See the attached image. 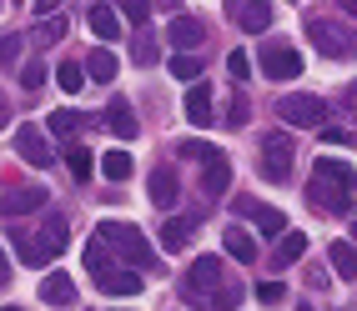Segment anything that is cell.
<instances>
[{"mask_svg": "<svg viewBox=\"0 0 357 311\" xmlns=\"http://www.w3.org/2000/svg\"><path fill=\"white\" fill-rule=\"evenodd\" d=\"M6 311H15V306H6Z\"/></svg>", "mask_w": 357, "mask_h": 311, "instance_id": "45", "label": "cell"}, {"mask_svg": "<svg viewBox=\"0 0 357 311\" xmlns=\"http://www.w3.org/2000/svg\"><path fill=\"white\" fill-rule=\"evenodd\" d=\"M146 191H151V201H156L161 211H172V206H176V196H181V181H176V171H172V166H156Z\"/></svg>", "mask_w": 357, "mask_h": 311, "instance_id": "15", "label": "cell"}, {"mask_svg": "<svg viewBox=\"0 0 357 311\" xmlns=\"http://www.w3.org/2000/svg\"><path fill=\"white\" fill-rule=\"evenodd\" d=\"M56 81H61V90H66V95H76V90L86 86V70H81L76 61H61V70H56Z\"/></svg>", "mask_w": 357, "mask_h": 311, "instance_id": "31", "label": "cell"}, {"mask_svg": "<svg viewBox=\"0 0 357 311\" xmlns=\"http://www.w3.org/2000/svg\"><path fill=\"white\" fill-rule=\"evenodd\" d=\"M322 141H327V146H352V136L337 131V126H322Z\"/></svg>", "mask_w": 357, "mask_h": 311, "instance_id": "40", "label": "cell"}, {"mask_svg": "<svg viewBox=\"0 0 357 311\" xmlns=\"http://www.w3.org/2000/svg\"><path fill=\"white\" fill-rule=\"evenodd\" d=\"M261 76H267V81H297L302 76V51H297V45H261Z\"/></svg>", "mask_w": 357, "mask_h": 311, "instance_id": "8", "label": "cell"}, {"mask_svg": "<svg viewBox=\"0 0 357 311\" xmlns=\"http://www.w3.org/2000/svg\"><path fill=\"white\" fill-rule=\"evenodd\" d=\"M20 56V35H0V65H10Z\"/></svg>", "mask_w": 357, "mask_h": 311, "instance_id": "37", "label": "cell"}, {"mask_svg": "<svg viewBox=\"0 0 357 311\" xmlns=\"http://www.w3.org/2000/svg\"><path fill=\"white\" fill-rule=\"evenodd\" d=\"M96 236L116 251V261H131V271H146L151 261H156L151 241H146V236H141L131 221H101V226H96Z\"/></svg>", "mask_w": 357, "mask_h": 311, "instance_id": "2", "label": "cell"}, {"mask_svg": "<svg viewBox=\"0 0 357 311\" xmlns=\"http://www.w3.org/2000/svg\"><path fill=\"white\" fill-rule=\"evenodd\" d=\"M166 40H172V45H176V56H192V51H197V45L206 40V26H202V20H197V15H176V20H172V26H166Z\"/></svg>", "mask_w": 357, "mask_h": 311, "instance_id": "11", "label": "cell"}, {"mask_svg": "<svg viewBox=\"0 0 357 311\" xmlns=\"http://www.w3.org/2000/svg\"><path fill=\"white\" fill-rule=\"evenodd\" d=\"M86 76H91V81H101V86L116 81V56L106 51V45H96V51L86 56Z\"/></svg>", "mask_w": 357, "mask_h": 311, "instance_id": "26", "label": "cell"}, {"mask_svg": "<svg viewBox=\"0 0 357 311\" xmlns=\"http://www.w3.org/2000/svg\"><path fill=\"white\" fill-rule=\"evenodd\" d=\"M31 40H36V45H56V40H66V15H56V20H40Z\"/></svg>", "mask_w": 357, "mask_h": 311, "instance_id": "32", "label": "cell"}, {"mask_svg": "<svg viewBox=\"0 0 357 311\" xmlns=\"http://www.w3.org/2000/svg\"><path fill=\"white\" fill-rule=\"evenodd\" d=\"M222 246H227L231 261H257V241H252L242 226H227V231H222Z\"/></svg>", "mask_w": 357, "mask_h": 311, "instance_id": "23", "label": "cell"}, {"mask_svg": "<svg viewBox=\"0 0 357 311\" xmlns=\"http://www.w3.org/2000/svg\"><path fill=\"white\" fill-rule=\"evenodd\" d=\"M307 196H312L322 211H352V201H357V171L347 161H337V156H317L312 161V181H307Z\"/></svg>", "mask_w": 357, "mask_h": 311, "instance_id": "1", "label": "cell"}, {"mask_svg": "<svg viewBox=\"0 0 357 311\" xmlns=\"http://www.w3.org/2000/svg\"><path fill=\"white\" fill-rule=\"evenodd\" d=\"M211 101H217V95H211V86H192V90H186V121H192V126H211V121H217V106H211Z\"/></svg>", "mask_w": 357, "mask_h": 311, "instance_id": "13", "label": "cell"}, {"mask_svg": "<svg viewBox=\"0 0 357 311\" xmlns=\"http://www.w3.org/2000/svg\"><path fill=\"white\" fill-rule=\"evenodd\" d=\"M227 15L242 31H267L272 26V6H252V0H227Z\"/></svg>", "mask_w": 357, "mask_h": 311, "instance_id": "14", "label": "cell"}, {"mask_svg": "<svg viewBox=\"0 0 357 311\" xmlns=\"http://www.w3.org/2000/svg\"><path fill=\"white\" fill-rule=\"evenodd\" d=\"M15 156L26 161V166H40V171L56 161V151L45 146V131H40V126H20V136H15Z\"/></svg>", "mask_w": 357, "mask_h": 311, "instance_id": "9", "label": "cell"}, {"mask_svg": "<svg viewBox=\"0 0 357 311\" xmlns=\"http://www.w3.org/2000/svg\"><path fill=\"white\" fill-rule=\"evenodd\" d=\"M0 286H10V261H6V251H0Z\"/></svg>", "mask_w": 357, "mask_h": 311, "instance_id": "42", "label": "cell"}, {"mask_svg": "<svg viewBox=\"0 0 357 311\" xmlns=\"http://www.w3.org/2000/svg\"><path fill=\"white\" fill-rule=\"evenodd\" d=\"M192 236H197V221H166V226H161V246H166V251H181Z\"/></svg>", "mask_w": 357, "mask_h": 311, "instance_id": "28", "label": "cell"}, {"mask_svg": "<svg viewBox=\"0 0 357 311\" xmlns=\"http://www.w3.org/2000/svg\"><path fill=\"white\" fill-rule=\"evenodd\" d=\"M86 26H91V35H96L101 45L121 35V20H116V10H111V6H91V10H86Z\"/></svg>", "mask_w": 357, "mask_h": 311, "instance_id": "17", "label": "cell"}, {"mask_svg": "<svg viewBox=\"0 0 357 311\" xmlns=\"http://www.w3.org/2000/svg\"><path fill=\"white\" fill-rule=\"evenodd\" d=\"M45 201H51V191L45 186H20V191H10V196H0V216H31V211H40Z\"/></svg>", "mask_w": 357, "mask_h": 311, "instance_id": "10", "label": "cell"}, {"mask_svg": "<svg viewBox=\"0 0 357 311\" xmlns=\"http://www.w3.org/2000/svg\"><path fill=\"white\" fill-rule=\"evenodd\" d=\"M277 115L287 126H302V131L307 126H327V101H322V95H282Z\"/></svg>", "mask_w": 357, "mask_h": 311, "instance_id": "7", "label": "cell"}, {"mask_svg": "<svg viewBox=\"0 0 357 311\" xmlns=\"http://www.w3.org/2000/svg\"><path fill=\"white\" fill-rule=\"evenodd\" d=\"M131 171H136V161H131L126 151H106V156H101V176H106V181H126Z\"/></svg>", "mask_w": 357, "mask_h": 311, "instance_id": "29", "label": "cell"}, {"mask_svg": "<svg viewBox=\"0 0 357 311\" xmlns=\"http://www.w3.org/2000/svg\"><path fill=\"white\" fill-rule=\"evenodd\" d=\"M227 70H231L236 81H247V76H252V56H247V51H231V56H227Z\"/></svg>", "mask_w": 357, "mask_h": 311, "instance_id": "36", "label": "cell"}, {"mask_svg": "<svg viewBox=\"0 0 357 311\" xmlns=\"http://www.w3.org/2000/svg\"><path fill=\"white\" fill-rule=\"evenodd\" d=\"M96 286H101V292H111V296H136V292H141V271L116 266V271H111V276H101Z\"/></svg>", "mask_w": 357, "mask_h": 311, "instance_id": "20", "label": "cell"}, {"mask_svg": "<svg viewBox=\"0 0 357 311\" xmlns=\"http://www.w3.org/2000/svg\"><path fill=\"white\" fill-rule=\"evenodd\" d=\"M327 261H332V271H337L342 281H357V246L352 241H332L327 246Z\"/></svg>", "mask_w": 357, "mask_h": 311, "instance_id": "22", "label": "cell"}, {"mask_svg": "<svg viewBox=\"0 0 357 311\" xmlns=\"http://www.w3.org/2000/svg\"><path fill=\"white\" fill-rule=\"evenodd\" d=\"M307 40L317 45L327 61H342V56H357V31H342L337 20H307Z\"/></svg>", "mask_w": 357, "mask_h": 311, "instance_id": "6", "label": "cell"}, {"mask_svg": "<svg viewBox=\"0 0 357 311\" xmlns=\"http://www.w3.org/2000/svg\"><path fill=\"white\" fill-rule=\"evenodd\" d=\"M227 286L222 276V256H197L192 261V271H186V296H192V306H206L211 296H217Z\"/></svg>", "mask_w": 357, "mask_h": 311, "instance_id": "5", "label": "cell"}, {"mask_svg": "<svg viewBox=\"0 0 357 311\" xmlns=\"http://www.w3.org/2000/svg\"><path fill=\"white\" fill-rule=\"evenodd\" d=\"M297 311H312V301H302V306H297Z\"/></svg>", "mask_w": 357, "mask_h": 311, "instance_id": "44", "label": "cell"}, {"mask_svg": "<svg viewBox=\"0 0 357 311\" xmlns=\"http://www.w3.org/2000/svg\"><path fill=\"white\" fill-rule=\"evenodd\" d=\"M292 156H297V141H292L287 131H267V136H261V156H257L261 181L282 186V181L292 176Z\"/></svg>", "mask_w": 357, "mask_h": 311, "instance_id": "4", "label": "cell"}, {"mask_svg": "<svg viewBox=\"0 0 357 311\" xmlns=\"http://www.w3.org/2000/svg\"><path fill=\"white\" fill-rule=\"evenodd\" d=\"M302 256H307V236H302V231H287V236L277 241V261H272V266H297Z\"/></svg>", "mask_w": 357, "mask_h": 311, "instance_id": "24", "label": "cell"}, {"mask_svg": "<svg viewBox=\"0 0 357 311\" xmlns=\"http://www.w3.org/2000/svg\"><path fill=\"white\" fill-rule=\"evenodd\" d=\"M131 51H136V61H141V65H151V61H156V35H146V31H141Z\"/></svg>", "mask_w": 357, "mask_h": 311, "instance_id": "35", "label": "cell"}, {"mask_svg": "<svg viewBox=\"0 0 357 311\" xmlns=\"http://www.w3.org/2000/svg\"><path fill=\"white\" fill-rule=\"evenodd\" d=\"M121 15H126V20H136V26H146V15H151V6H126Z\"/></svg>", "mask_w": 357, "mask_h": 311, "instance_id": "41", "label": "cell"}, {"mask_svg": "<svg viewBox=\"0 0 357 311\" xmlns=\"http://www.w3.org/2000/svg\"><path fill=\"white\" fill-rule=\"evenodd\" d=\"M247 115H252V106L242 101V95H236V101H231V111H227V121H231V126H247Z\"/></svg>", "mask_w": 357, "mask_h": 311, "instance_id": "38", "label": "cell"}, {"mask_svg": "<svg viewBox=\"0 0 357 311\" xmlns=\"http://www.w3.org/2000/svg\"><path fill=\"white\" fill-rule=\"evenodd\" d=\"M352 246H357V216H352Z\"/></svg>", "mask_w": 357, "mask_h": 311, "instance_id": "43", "label": "cell"}, {"mask_svg": "<svg viewBox=\"0 0 357 311\" xmlns=\"http://www.w3.org/2000/svg\"><path fill=\"white\" fill-rule=\"evenodd\" d=\"M10 251L20 256V266H45V256H40V246H36V241H31V236L20 231V226H10Z\"/></svg>", "mask_w": 357, "mask_h": 311, "instance_id": "27", "label": "cell"}, {"mask_svg": "<svg viewBox=\"0 0 357 311\" xmlns=\"http://www.w3.org/2000/svg\"><path fill=\"white\" fill-rule=\"evenodd\" d=\"M40 301H51V306H66V301H76V281H70L66 271H51V276H40Z\"/></svg>", "mask_w": 357, "mask_h": 311, "instance_id": "19", "label": "cell"}, {"mask_svg": "<svg viewBox=\"0 0 357 311\" xmlns=\"http://www.w3.org/2000/svg\"><path fill=\"white\" fill-rule=\"evenodd\" d=\"M66 161H70V176H76V181H86V176H91V151H86V146H70V156H66Z\"/></svg>", "mask_w": 357, "mask_h": 311, "instance_id": "33", "label": "cell"}, {"mask_svg": "<svg viewBox=\"0 0 357 311\" xmlns=\"http://www.w3.org/2000/svg\"><path fill=\"white\" fill-rule=\"evenodd\" d=\"M66 241H70V226H66L61 216H45V221H40V241H36L40 256H45V261H56V256L66 251Z\"/></svg>", "mask_w": 357, "mask_h": 311, "instance_id": "16", "label": "cell"}, {"mask_svg": "<svg viewBox=\"0 0 357 311\" xmlns=\"http://www.w3.org/2000/svg\"><path fill=\"white\" fill-rule=\"evenodd\" d=\"M86 271L96 276V281L116 271V251H111V246L101 241V236H91V241H86Z\"/></svg>", "mask_w": 357, "mask_h": 311, "instance_id": "18", "label": "cell"}, {"mask_svg": "<svg viewBox=\"0 0 357 311\" xmlns=\"http://www.w3.org/2000/svg\"><path fill=\"white\" fill-rule=\"evenodd\" d=\"M257 301H261V306L287 301V286H282V281H261V286H257Z\"/></svg>", "mask_w": 357, "mask_h": 311, "instance_id": "34", "label": "cell"}, {"mask_svg": "<svg viewBox=\"0 0 357 311\" xmlns=\"http://www.w3.org/2000/svg\"><path fill=\"white\" fill-rule=\"evenodd\" d=\"M236 211H247V216H257V231H261V236H277V241L287 236V216H282L277 206H257L252 196H236Z\"/></svg>", "mask_w": 357, "mask_h": 311, "instance_id": "12", "label": "cell"}, {"mask_svg": "<svg viewBox=\"0 0 357 311\" xmlns=\"http://www.w3.org/2000/svg\"><path fill=\"white\" fill-rule=\"evenodd\" d=\"M81 126H91V115H81V111H56L51 121H45V131H51V136H61V141H70Z\"/></svg>", "mask_w": 357, "mask_h": 311, "instance_id": "25", "label": "cell"}, {"mask_svg": "<svg viewBox=\"0 0 357 311\" xmlns=\"http://www.w3.org/2000/svg\"><path fill=\"white\" fill-rule=\"evenodd\" d=\"M20 81H26V90H36V86L45 81V65H40V61H31V65H26V76H20Z\"/></svg>", "mask_w": 357, "mask_h": 311, "instance_id": "39", "label": "cell"}, {"mask_svg": "<svg viewBox=\"0 0 357 311\" xmlns=\"http://www.w3.org/2000/svg\"><path fill=\"white\" fill-rule=\"evenodd\" d=\"M106 126L121 141H136V111H131V101H111L106 106Z\"/></svg>", "mask_w": 357, "mask_h": 311, "instance_id": "21", "label": "cell"}, {"mask_svg": "<svg viewBox=\"0 0 357 311\" xmlns=\"http://www.w3.org/2000/svg\"><path fill=\"white\" fill-rule=\"evenodd\" d=\"M181 156L202 161V191H206V196H222L227 181H231V161L217 146H206V141H181Z\"/></svg>", "mask_w": 357, "mask_h": 311, "instance_id": "3", "label": "cell"}, {"mask_svg": "<svg viewBox=\"0 0 357 311\" xmlns=\"http://www.w3.org/2000/svg\"><path fill=\"white\" fill-rule=\"evenodd\" d=\"M166 70H172L176 81H192V86H197V76H202V61H197V56H172V61H166Z\"/></svg>", "mask_w": 357, "mask_h": 311, "instance_id": "30", "label": "cell"}]
</instances>
